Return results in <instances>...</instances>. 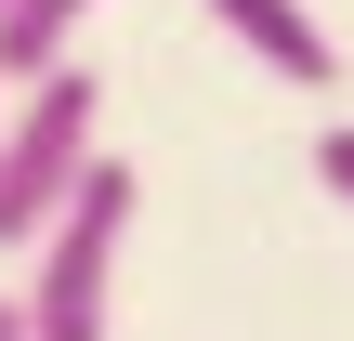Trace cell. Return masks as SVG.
<instances>
[{"label":"cell","mask_w":354,"mask_h":341,"mask_svg":"<svg viewBox=\"0 0 354 341\" xmlns=\"http://www.w3.org/2000/svg\"><path fill=\"white\" fill-rule=\"evenodd\" d=\"M92 13H105V0H0V92L79 66V26H92Z\"/></svg>","instance_id":"4"},{"label":"cell","mask_w":354,"mask_h":341,"mask_svg":"<svg viewBox=\"0 0 354 341\" xmlns=\"http://www.w3.org/2000/svg\"><path fill=\"white\" fill-rule=\"evenodd\" d=\"M0 341H26V315H13V289H0Z\"/></svg>","instance_id":"6"},{"label":"cell","mask_w":354,"mask_h":341,"mask_svg":"<svg viewBox=\"0 0 354 341\" xmlns=\"http://www.w3.org/2000/svg\"><path fill=\"white\" fill-rule=\"evenodd\" d=\"M131 210H145V171H131V158H92V171H79V197L53 210V237L26 250V289H13L26 341H105L118 250H131Z\"/></svg>","instance_id":"1"},{"label":"cell","mask_w":354,"mask_h":341,"mask_svg":"<svg viewBox=\"0 0 354 341\" xmlns=\"http://www.w3.org/2000/svg\"><path fill=\"white\" fill-rule=\"evenodd\" d=\"M315 184L354 210V118H328V131H315Z\"/></svg>","instance_id":"5"},{"label":"cell","mask_w":354,"mask_h":341,"mask_svg":"<svg viewBox=\"0 0 354 341\" xmlns=\"http://www.w3.org/2000/svg\"><path fill=\"white\" fill-rule=\"evenodd\" d=\"M197 13H210L263 79H289V92H328V79H342V39H328L302 0H197Z\"/></svg>","instance_id":"3"},{"label":"cell","mask_w":354,"mask_h":341,"mask_svg":"<svg viewBox=\"0 0 354 341\" xmlns=\"http://www.w3.org/2000/svg\"><path fill=\"white\" fill-rule=\"evenodd\" d=\"M92 158H105V79H92V66L26 79V92L0 105V250H39Z\"/></svg>","instance_id":"2"},{"label":"cell","mask_w":354,"mask_h":341,"mask_svg":"<svg viewBox=\"0 0 354 341\" xmlns=\"http://www.w3.org/2000/svg\"><path fill=\"white\" fill-rule=\"evenodd\" d=\"M0 105H13V92H0Z\"/></svg>","instance_id":"7"}]
</instances>
